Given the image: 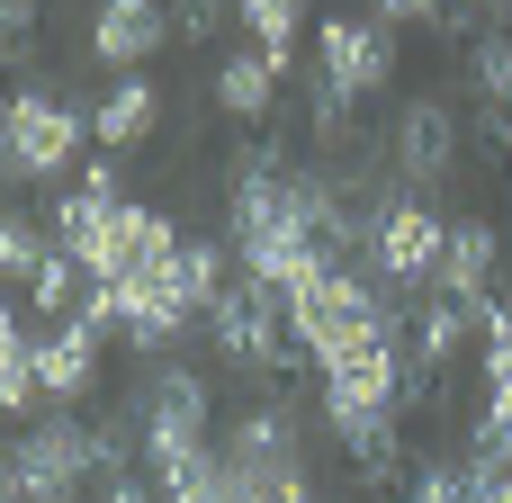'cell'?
Returning <instances> with one entry per match:
<instances>
[{"mask_svg": "<svg viewBox=\"0 0 512 503\" xmlns=\"http://www.w3.org/2000/svg\"><path fill=\"white\" fill-rule=\"evenodd\" d=\"M279 306H288V342H297L315 369H342V360H369V351L405 342L387 288H378L360 261H315Z\"/></svg>", "mask_w": 512, "mask_h": 503, "instance_id": "cell-1", "label": "cell"}, {"mask_svg": "<svg viewBox=\"0 0 512 503\" xmlns=\"http://www.w3.org/2000/svg\"><path fill=\"white\" fill-rule=\"evenodd\" d=\"M81 144H99V135H90V99L72 81H27L0 108V171H9V189L81 180Z\"/></svg>", "mask_w": 512, "mask_h": 503, "instance_id": "cell-2", "label": "cell"}, {"mask_svg": "<svg viewBox=\"0 0 512 503\" xmlns=\"http://www.w3.org/2000/svg\"><path fill=\"white\" fill-rule=\"evenodd\" d=\"M99 477H108V441L72 405L18 423V441H9V495L18 503H90Z\"/></svg>", "mask_w": 512, "mask_h": 503, "instance_id": "cell-3", "label": "cell"}, {"mask_svg": "<svg viewBox=\"0 0 512 503\" xmlns=\"http://www.w3.org/2000/svg\"><path fill=\"white\" fill-rule=\"evenodd\" d=\"M225 459H234V477H243V503H279V495H306L315 477H306V414L270 387V396H252L234 423H225Z\"/></svg>", "mask_w": 512, "mask_h": 503, "instance_id": "cell-4", "label": "cell"}, {"mask_svg": "<svg viewBox=\"0 0 512 503\" xmlns=\"http://www.w3.org/2000/svg\"><path fill=\"white\" fill-rule=\"evenodd\" d=\"M441 252H450V216L414 189H396L378 216H369V243H360V270L387 288V297H414V288H441Z\"/></svg>", "mask_w": 512, "mask_h": 503, "instance_id": "cell-5", "label": "cell"}, {"mask_svg": "<svg viewBox=\"0 0 512 503\" xmlns=\"http://www.w3.org/2000/svg\"><path fill=\"white\" fill-rule=\"evenodd\" d=\"M207 351L225 360V369H243V378H279V360L297 351L288 342V306H279V288H261V279H225L216 288V306H207Z\"/></svg>", "mask_w": 512, "mask_h": 503, "instance_id": "cell-6", "label": "cell"}, {"mask_svg": "<svg viewBox=\"0 0 512 503\" xmlns=\"http://www.w3.org/2000/svg\"><path fill=\"white\" fill-rule=\"evenodd\" d=\"M135 414H144V468H171V459L216 450V378L189 369V360H162L144 378Z\"/></svg>", "mask_w": 512, "mask_h": 503, "instance_id": "cell-7", "label": "cell"}, {"mask_svg": "<svg viewBox=\"0 0 512 503\" xmlns=\"http://www.w3.org/2000/svg\"><path fill=\"white\" fill-rule=\"evenodd\" d=\"M396 81V27L378 18V9H360V18H324L315 27V90L324 99H342V108H360V99H378Z\"/></svg>", "mask_w": 512, "mask_h": 503, "instance_id": "cell-8", "label": "cell"}, {"mask_svg": "<svg viewBox=\"0 0 512 503\" xmlns=\"http://www.w3.org/2000/svg\"><path fill=\"white\" fill-rule=\"evenodd\" d=\"M387 171H396V189H414V198H432L450 171H459V108L441 99V90H414L396 117H387Z\"/></svg>", "mask_w": 512, "mask_h": 503, "instance_id": "cell-9", "label": "cell"}, {"mask_svg": "<svg viewBox=\"0 0 512 503\" xmlns=\"http://www.w3.org/2000/svg\"><path fill=\"white\" fill-rule=\"evenodd\" d=\"M171 0H90V36H81V54L99 63V72H144L162 45H171Z\"/></svg>", "mask_w": 512, "mask_h": 503, "instance_id": "cell-10", "label": "cell"}, {"mask_svg": "<svg viewBox=\"0 0 512 503\" xmlns=\"http://www.w3.org/2000/svg\"><path fill=\"white\" fill-rule=\"evenodd\" d=\"M486 333V306H468V297H450V288H432L423 306H414V342H405V360H414V387H432L468 342Z\"/></svg>", "mask_w": 512, "mask_h": 503, "instance_id": "cell-11", "label": "cell"}, {"mask_svg": "<svg viewBox=\"0 0 512 503\" xmlns=\"http://www.w3.org/2000/svg\"><path fill=\"white\" fill-rule=\"evenodd\" d=\"M477 351H486V405H477L468 441H477V459H504L512 468V306H486Z\"/></svg>", "mask_w": 512, "mask_h": 503, "instance_id": "cell-12", "label": "cell"}, {"mask_svg": "<svg viewBox=\"0 0 512 503\" xmlns=\"http://www.w3.org/2000/svg\"><path fill=\"white\" fill-rule=\"evenodd\" d=\"M99 360H108V324H90V315L54 324V333L36 342V369H45V405H81V396L99 387Z\"/></svg>", "mask_w": 512, "mask_h": 503, "instance_id": "cell-13", "label": "cell"}, {"mask_svg": "<svg viewBox=\"0 0 512 503\" xmlns=\"http://www.w3.org/2000/svg\"><path fill=\"white\" fill-rule=\"evenodd\" d=\"M90 135H99L108 153L153 144V135H162V90H153V72H108V90L90 99Z\"/></svg>", "mask_w": 512, "mask_h": 503, "instance_id": "cell-14", "label": "cell"}, {"mask_svg": "<svg viewBox=\"0 0 512 503\" xmlns=\"http://www.w3.org/2000/svg\"><path fill=\"white\" fill-rule=\"evenodd\" d=\"M279 81H288V63L279 54H261V45H234V54H216V108L234 117V126H270V108H279Z\"/></svg>", "mask_w": 512, "mask_h": 503, "instance_id": "cell-15", "label": "cell"}, {"mask_svg": "<svg viewBox=\"0 0 512 503\" xmlns=\"http://www.w3.org/2000/svg\"><path fill=\"white\" fill-rule=\"evenodd\" d=\"M495 279H504V234L486 216H450V252H441V288L468 297V306H495Z\"/></svg>", "mask_w": 512, "mask_h": 503, "instance_id": "cell-16", "label": "cell"}, {"mask_svg": "<svg viewBox=\"0 0 512 503\" xmlns=\"http://www.w3.org/2000/svg\"><path fill=\"white\" fill-rule=\"evenodd\" d=\"M36 315L27 306H9V324H0V405L9 414H36L45 405V369H36Z\"/></svg>", "mask_w": 512, "mask_h": 503, "instance_id": "cell-17", "label": "cell"}, {"mask_svg": "<svg viewBox=\"0 0 512 503\" xmlns=\"http://www.w3.org/2000/svg\"><path fill=\"white\" fill-rule=\"evenodd\" d=\"M234 18H243V45H261V54L297 63V36H306V0H234Z\"/></svg>", "mask_w": 512, "mask_h": 503, "instance_id": "cell-18", "label": "cell"}, {"mask_svg": "<svg viewBox=\"0 0 512 503\" xmlns=\"http://www.w3.org/2000/svg\"><path fill=\"white\" fill-rule=\"evenodd\" d=\"M45 261H54V225H36L27 207H9V225H0V270H9V288L27 297Z\"/></svg>", "mask_w": 512, "mask_h": 503, "instance_id": "cell-19", "label": "cell"}, {"mask_svg": "<svg viewBox=\"0 0 512 503\" xmlns=\"http://www.w3.org/2000/svg\"><path fill=\"white\" fill-rule=\"evenodd\" d=\"M468 90H477V108H512V27L468 45Z\"/></svg>", "mask_w": 512, "mask_h": 503, "instance_id": "cell-20", "label": "cell"}, {"mask_svg": "<svg viewBox=\"0 0 512 503\" xmlns=\"http://www.w3.org/2000/svg\"><path fill=\"white\" fill-rule=\"evenodd\" d=\"M405 503H477V459H414Z\"/></svg>", "mask_w": 512, "mask_h": 503, "instance_id": "cell-21", "label": "cell"}, {"mask_svg": "<svg viewBox=\"0 0 512 503\" xmlns=\"http://www.w3.org/2000/svg\"><path fill=\"white\" fill-rule=\"evenodd\" d=\"M36 18H45V0H0V27H9V63H27V54H36Z\"/></svg>", "mask_w": 512, "mask_h": 503, "instance_id": "cell-22", "label": "cell"}, {"mask_svg": "<svg viewBox=\"0 0 512 503\" xmlns=\"http://www.w3.org/2000/svg\"><path fill=\"white\" fill-rule=\"evenodd\" d=\"M387 27H432V18H450V0H369Z\"/></svg>", "mask_w": 512, "mask_h": 503, "instance_id": "cell-23", "label": "cell"}, {"mask_svg": "<svg viewBox=\"0 0 512 503\" xmlns=\"http://www.w3.org/2000/svg\"><path fill=\"white\" fill-rule=\"evenodd\" d=\"M171 9H180V18H189V27H207V18H225V9H234V0H171Z\"/></svg>", "mask_w": 512, "mask_h": 503, "instance_id": "cell-24", "label": "cell"}, {"mask_svg": "<svg viewBox=\"0 0 512 503\" xmlns=\"http://www.w3.org/2000/svg\"><path fill=\"white\" fill-rule=\"evenodd\" d=\"M279 503H324V495H315V486H306V495H279Z\"/></svg>", "mask_w": 512, "mask_h": 503, "instance_id": "cell-25", "label": "cell"}]
</instances>
